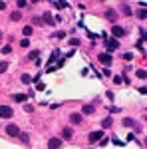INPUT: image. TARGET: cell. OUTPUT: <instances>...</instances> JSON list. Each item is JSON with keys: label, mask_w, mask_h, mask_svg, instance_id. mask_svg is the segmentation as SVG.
I'll use <instances>...</instances> for the list:
<instances>
[{"label": "cell", "mask_w": 147, "mask_h": 149, "mask_svg": "<svg viewBox=\"0 0 147 149\" xmlns=\"http://www.w3.org/2000/svg\"><path fill=\"white\" fill-rule=\"evenodd\" d=\"M6 133H8L10 137H18V135H20V127L16 125V123H8V125H6Z\"/></svg>", "instance_id": "6da1fadb"}, {"label": "cell", "mask_w": 147, "mask_h": 149, "mask_svg": "<svg viewBox=\"0 0 147 149\" xmlns=\"http://www.w3.org/2000/svg\"><path fill=\"white\" fill-rule=\"evenodd\" d=\"M88 139H90V143H91V145H95L98 141H102V139H103V131H91Z\"/></svg>", "instance_id": "7a4b0ae2"}, {"label": "cell", "mask_w": 147, "mask_h": 149, "mask_svg": "<svg viewBox=\"0 0 147 149\" xmlns=\"http://www.w3.org/2000/svg\"><path fill=\"white\" fill-rule=\"evenodd\" d=\"M14 115V111H12V107L10 105H0V117H12Z\"/></svg>", "instance_id": "3957f363"}, {"label": "cell", "mask_w": 147, "mask_h": 149, "mask_svg": "<svg viewBox=\"0 0 147 149\" xmlns=\"http://www.w3.org/2000/svg\"><path fill=\"white\" fill-rule=\"evenodd\" d=\"M117 48H119V42H117L115 38H111V40H107V52H105V54H109V56H111V52H115Z\"/></svg>", "instance_id": "277c9868"}, {"label": "cell", "mask_w": 147, "mask_h": 149, "mask_svg": "<svg viewBox=\"0 0 147 149\" xmlns=\"http://www.w3.org/2000/svg\"><path fill=\"white\" fill-rule=\"evenodd\" d=\"M111 34H113L115 40H117V38H123V36H125V28H121V26H113Z\"/></svg>", "instance_id": "5b68a950"}, {"label": "cell", "mask_w": 147, "mask_h": 149, "mask_svg": "<svg viewBox=\"0 0 147 149\" xmlns=\"http://www.w3.org/2000/svg\"><path fill=\"white\" fill-rule=\"evenodd\" d=\"M98 60H100L102 64H105V66H111V62H113V58L109 56V54H105V52H103V54H100V56H98Z\"/></svg>", "instance_id": "8992f818"}, {"label": "cell", "mask_w": 147, "mask_h": 149, "mask_svg": "<svg viewBox=\"0 0 147 149\" xmlns=\"http://www.w3.org/2000/svg\"><path fill=\"white\" fill-rule=\"evenodd\" d=\"M60 147H62V139L52 137L50 141H48V149H60Z\"/></svg>", "instance_id": "52a82bcc"}, {"label": "cell", "mask_w": 147, "mask_h": 149, "mask_svg": "<svg viewBox=\"0 0 147 149\" xmlns=\"http://www.w3.org/2000/svg\"><path fill=\"white\" fill-rule=\"evenodd\" d=\"M42 16H44V18H42V22H44V24H50V26H54V24H56V18H52V14H50V12H44Z\"/></svg>", "instance_id": "ba28073f"}, {"label": "cell", "mask_w": 147, "mask_h": 149, "mask_svg": "<svg viewBox=\"0 0 147 149\" xmlns=\"http://www.w3.org/2000/svg\"><path fill=\"white\" fill-rule=\"evenodd\" d=\"M123 125H125V127H133L135 131H139V129H141V127H137L135 119H129V117H125V119H123Z\"/></svg>", "instance_id": "9c48e42d"}, {"label": "cell", "mask_w": 147, "mask_h": 149, "mask_svg": "<svg viewBox=\"0 0 147 149\" xmlns=\"http://www.w3.org/2000/svg\"><path fill=\"white\" fill-rule=\"evenodd\" d=\"M12 100H14V102H18V103H24L26 100H28V95H26V93H14V95H12Z\"/></svg>", "instance_id": "30bf717a"}, {"label": "cell", "mask_w": 147, "mask_h": 149, "mask_svg": "<svg viewBox=\"0 0 147 149\" xmlns=\"http://www.w3.org/2000/svg\"><path fill=\"white\" fill-rule=\"evenodd\" d=\"M70 121H72L74 125H79V123H82V113H72L70 115Z\"/></svg>", "instance_id": "8fae6325"}, {"label": "cell", "mask_w": 147, "mask_h": 149, "mask_svg": "<svg viewBox=\"0 0 147 149\" xmlns=\"http://www.w3.org/2000/svg\"><path fill=\"white\" fill-rule=\"evenodd\" d=\"M105 18L111 20V22H115V20H117V12H115V10H107V12H105Z\"/></svg>", "instance_id": "7c38bea8"}, {"label": "cell", "mask_w": 147, "mask_h": 149, "mask_svg": "<svg viewBox=\"0 0 147 149\" xmlns=\"http://www.w3.org/2000/svg\"><path fill=\"white\" fill-rule=\"evenodd\" d=\"M22 34L26 36V38H28V36H32V34H34V28H32V26H24Z\"/></svg>", "instance_id": "4fadbf2b"}, {"label": "cell", "mask_w": 147, "mask_h": 149, "mask_svg": "<svg viewBox=\"0 0 147 149\" xmlns=\"http://www.w3.org/2000/svg\"><path fill=\"white\" fill-rule=\"evenodd\" d=\"M82 111H84L86 115H91L95 109H93V105H84V107H82Z\"/></svg>", "instance_id": "5bb4252c"}, {"label": "cell", "mask_w": 147, "mask_h": 149, "mask_svg": "<svg viewBox=\"0 0 147 149\" xmlns=\"http://www.w3.org/2000/svg\"><path fill=\"white\" fill-rule=\"evenodd\" d=\"M62 137H64V139L72 137V129H70V127H64V129H62Z\"/></svg>", "instance_id": "9a60e30c"}, {"label": "cell", "mask_w": 147, "mask_h": 149, "mask_svg": "<svg viewBox=\"0 0 147 149\" xmlns=\"http://www.w3.org/2000/svg\"><path fill=\"white\" fill-rule=\"evenodd\" d=\"M20 18H22V14H20L18 10H16V12H12V14H10V20H12V22H16V20H20Z\"/></svg>", "instance_id": "2e32d148"}, {"label": "cell", "mask_w": 147, "mask_h": 149, "mask_svg": "<svg viewBox=\"0 0 147 149\" xmlns=\"http://www.w3.org/2000/svg\"><path fill=\"white\" fill-rule=\"evenodd\" d=\"M137 18H139V20H145V18H147V10H145V8H141V10L137 12Z\"/></svg>", "instance_id": "e0dca14e"}, {"label": "cell", "mask_w": 147, "mask_h": 149, "mask_svg": "<svg viewBox=\"0 0 147 149\" xmlns=\"http://www.w3.org/2000/svg\"><path fill=\"white\" fill-rule=\"evenodd\" d=\"M20 80H22V84H32V78H30L28 74H22V78H20Z\"/></svg>", "instance_id": "ac0fdd59"}, {"label": "cell", "mask_w": 147, "mask_h": 149, "mask_svg": "<svg viewBox=\"0 0 147 149\" xmlns=\"http://www.w3.org/2000/svg\"><path fill=\"white\" fill-rule=\"evenodd\" d=\"M137 78L145 80V78H147V72H145V70H137Z\"/></svg>", "instance_id": "d6986e66"}, {"label": "cell", "mask_w": 147, "mask_h": 149, "mask_svg": "<svg viewBox=\"0 0 147 149\" xmlns=\"http://www.w3.org/2000/svg\"><path fill=\"white\" fill-rule=\"evenodd\" d=\"M8 70V62H0V74H4Z\"/></svg>", "instance_id": "ffe728a7"}, {"label": "cell", "mask_w": 147, "mask_h": 149, "mask_svg": "<svg viewBox=\"0 0 147 149\" xmlns=\"http://www.w3.org/2000/svg\"><path fill=\"white\" fill-rule=\"evenodd\" d=\"M111 125V119H109V117H107V119H103L102 121V127H109Z\"/></svg>", "instance_id": "44dd1931"}, {"label": "cell", "mask_w": 147, "mask_h": 149, "mask_svg": "<svg viewBox=\"0 0 147 149\" xmlns=\"http://www.w3.org/2000/svg\"><path fill=\"white\" fill-rule=\"evenodd\" d=\"M121 10H123L125 14H129V16H131V8H129L127 4H123V6H121Z\"/></svg>", "instance_id": "7402d4cb"}, {"label": "cell", "mask_w": 147, "mask_h": 149, "mask_svg": "<svg viewBox=\"0 0 147 149\" xmlns=\"http://www.w3.org/2000/svg\"><path fill=\"white\" fill-rule=\"evenodd\" d=\"M70 46H79V40L78 38H72V40H70Z\"/></svg>", "instance_id": "603a6c76"}, {"label": "cell", "mask_w": 147, "mask_h": 149, "mask_svg": "<svg viewBox=\"0 0 147 149\" xmlns=\"http://www.w3.org/2000/svg\"><path fill=\"white\" fill-rule=\"evenodd\" d=\"M20 46H22V48H28V46H30V42H28V38H24L22 42H20Z\"/></svg>", "instance_id": "cb8c5ba5"}, {"label": "cell", "mask_w": 147, "mask_h": 149, "mask_svg": "<svg viewBox=\"0 0 147 149\" xmlns=\"http://www.w3.org/2000/svg\"><path fill=\"white\" fill-rule=\"evenodd\" d=\"M20 139H22L24 143H28V141H30V137H28V135H26V133H20Z\"/></svg>", "instance_id": "d4e9b609"}, {"label": "cell", "mask_w": 147, "mask_h": 149, "mask_svg": "<svg viewBox=\"0 0 147 149\" xmlns=\"http://www.w3.org/2000/svg\"><path fill=\"white\" fill-rule=\"evenodd\" d=\"M2 52H4V54H10V52H12V46H4V48H2Z\"/></svg>", "instance_id": "484cf974"}, {"label": "cell", "mask_w": 147, "mask_h": 149, "mask_svg": "<svg viewBox=\"0 0 147 149\" xmlns=\"http://www.w3.org/2000/svg\"><path fill=\"white\" fill-rule=\"evenodd\" d=\"M123 58L129 62V60H133V54H131V52H127V54H123Z\"/></svg>", "instance_id": "4316f807"}, {"label": "cell", "mask_w": 147, "mask_h": 149, "mask_svg": "<svg viewBox=\"0 0 147 149\" xmlns=\"http://www.w3.org/2000/svg\"><path fill=\"white\" fill-rule=\"evenodd\" d=\"M24 111H28V113H32V111H34V107H32V105H24Z\"/></svg>", "instance_id": "83f0119b"}, {"label": "cell", "mask_w": 147, "mask_h": 149, "mask_svg": "<svg viewBox=\"0 0 147 149\" xmlns=\"http://www.w3.org/2000/svg\"><path fill=\"white\" fill-rule=\"evenodd\" d=\"M113 81H115V84H121V81H123V78H121V76H115V78H113Z\"/></svg>", "instance_id": "f1b7e54d"}, {"label": "cell", "mask_w": 147, "mask_h": 149, "mask_svg": "<svg viewBox=\"0 0 147 149\" xmlns=\"http://www.w3.org/2000/svg\"><path fill=\"white\" fill-rule=\"evenodd\" d=\"M4 8H6V2H2V0H0V10H4Z\"/></svg>", "instance_id": "f546056e"}]
</instances>
